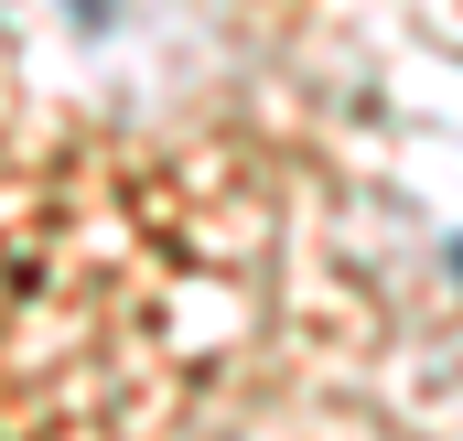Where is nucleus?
<instances>
[{"instance_id": "obj_1", "label": "nucleus", "mask_w": 463, "mask_h": 441, "mask_svg": "<svg viewBox=\"0 0 463 441\" xmlns=\"http://www.w3.org/2000/svg\"><path fill=\"white\" fill-rule=\"evenodd\" d=\"M76 11H87V22H109V11H118V0H76Z\"/></svg>"}]
</instances>
